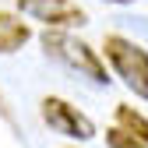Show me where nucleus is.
I'll return each instance as SVG.
<instances>
[{
	"mask_svg": "<svg viewBox=\"0 0 148 148\" xmlns=\"http://www.w3.org/2000/svg\"><path fill=\"white\" fill-rule=\"evenodd\" d=\"M106 57L113 64L116 78L134 92L138 99H148V49L123 35H106Z\"/></svg>",
	"mask_w": 148,
	"mask_h": 148,
	"instance_id": "f03ea898",
	"label": "nucleus"
},
{
	"mask_svg": "<svg viewBox=\"0 0 148 148\" xmlns=\"http://www.w3.org/2000/svg\"><path fill=\"white\" fill-rule=\"evenodd\" d=\"M116 123H120V131L134 134L138 141H145V145H148V120L138 113V109H131V106H120V109H116Z\"/></svg>",
	"mask_w": 148,
	"mask_h": 148,
	"instance_id": "423d86ee",
	"label": "nucleus"
},
{
	"mask_svg": "<svg viewBox=\"0 0 148 148\" xmlns=\"http://www.w3.org/2000/svg\"><path fill=\"white\" fill-rule=\"evenodd\" d=\"M42 120L57 134H64L71 141H92V138H95V123H92L78 106H71L64 99H46L42 102Z\"/></svg>",
	"mask_w": 148,
	"mask_h": 148,
	"instance_id": "7ed1b4c3",
	"label": "nucleus"
},
{
	"mask_svg": "<svg viewBox=\"0 0 148 148\" xmlns=\"http://www.w3.org/2000/svg\"><path fill=\"white\" fill-rule=\"evenodd\" d=\"M28 25L21 21V18L14 14H4L0 11V53H18L25 42H28Z\"/></svg>",
	"mask_w": 148,
	"mask_h": 148,
	"instance_id": "39448f33",
	"label": "nucleus"
},
{
	"mask_svg": "<svg viewBox=\"0 0 148 148\" xmlns=\"http://www.w3.org/2000/svg\"><path fill=\"white\" fill-rule=\"evenodd\" d=\"M109 4H131V0H109Z\"/></svg>",
	"mask_w": 148,
	"mask_h": 148,
	"instance_id": "6e6552de",
	"label": "nucleus"
},
{
	"mask_svg": "<svg viewBox=\"0 0 148 148\" xmlns=\"http://www.w3.org/2000/svg\"><path fill=\"white\" fill-rule=\"evenodd\" d=\"M28 18L46 21L49 28H67V25H85V11L74 0H18Z\"/></svg>",
	"mask_w": 148,
	"mask_h": 148,
	"instance_id": "20e7f679",
	"label": "nucleus"
},
{
	"mask_svg": "<svg viewBox=\"0 0 148 148\" xmlns=\"http://www.w3.org/2000/svg\"><path fill=\"white\" fill-rule=\"evenodd\" d=\"M106 145H109V148H148L145 141H138L134 134L120 131V127H116V131H109V134H106Z\"/></svg>",
	"mask_w": 148,
	"mask_h": 148,
	"instance_id": "0eeeda50",
	"label": "nucleus"
},
{
	"mask_svg": "<svg viewBox=\"0 0 148 148\" xmlns=\"http://www.w3.org/2000/svg\"><path fill=\"white\" fill-rule=\"evenodd\" d=\"M42 49L49 53L53 60H60L64 67H71L78 78H88V81H95V85H106L109 81L102 60L95 57V49H92L88 42H81V39H74V35H67V32L46 28L42 32Z\"/></svg>",
	"mask_w": 148,
	"mask_h": 148,
	"instance_id": "f257e3e1",
	"label": "nucleus"
}]
</instances>
